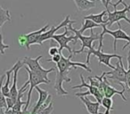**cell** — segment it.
I'll return each instance as SVG.
<instances>
[{
    "instance_id": "6da1fadb",
    "label": "cell",
    "mask_w": 130,
    "mask_h": 114,
    "mask_svg": "<svg viewBox=\"0 0 130 114\" xmlns=\"http://www.w3.org/2000/svg\"><path fill=\"white\" fill-rule=\"evenodd\" d=\"M73 55H69L68 57H64L61 56V59L56 65H57V71H56V78H55V83H54V88L56 90L58 95L60 96H65L67 95L69 93L63 88L62 85L63 82H71V78L68 76V73L72 69H77L78 67L83 68L88 72H92V70L88 67L87 63H83V62H72L71 58Z\"/></svg>"
},
{
    "instance_id": "7a4b0ae2",
    "label": "cell",
    "mask_w": 130,
    "mask_h": 114,
    "mask_svg": "<svg viewBox=\"0 0 130 114\" xmlns=\"http://www.w3.org/2000/svg\"><path fill=\"white\" fill-rule=\"evenodd\" d=\"M118 26H119V29H116V30H110L109 29H107V27H106L105 24L102 25L103 31L100 33L99 47H98V49H102V47H103V37H104L105 34H109L110 36H111L112 38H114V41H113V51L114 52L117 51V41L118 40H126V41L127 42V43H126V45L122 47V50L126 49V47L130 45V36L126 34V33L122 29L120 22H118Z\"/></svg>"
},
{
    "instance_id": "3957f363",
    "label": "cell",
    "mask_w": 130,
    "mask_h": 114,
    "mask_svg": "<svg viewBox=\"0 0 130 114\" xmlns=\"http://www.w3.org/2000/svg\"><path fill=\"white\" fill-rule=\"evenodd\" d=\"M76 21H71L69 24H68V29L69 30H71V32H73L75 34V38H76V42L78 41V39H79L81 41V48L79 50H74L73 51V54H80V53H83L84 52V49L85 48H88L89 50H93L94 47H93V43H94L95 40H99L100 39V34L99 33H94L93 29H90V32L91 35L88 37H86L83 36L82 34H80L78 32V29H74L72 27V24L75 23Z\"/></svg>"
},
{
    "instance_id": "277c9868",
    "label": "cell",
    "mask_w": 130,
    "mask_h": 114,
    "mask_svg": "<svg viewBox=\"0 0 130 114\" xmlns=\"http://www.w3.org/2000/svg\"><path fill=\"white\" fill-rule=\"evenodd\" d=\"M42 58V55H38L36 58H31V57H24L23 60H22V62L25 66H27L30 71H34V72L38 73V75L42 76L44 78H45L46 81H48L49 83H51V80L48 78V74L53 71H55L54 68H50L49 70H45L40 65L39 63V60Z\"/></svg>"
},
{
    "instance_id": "5b68a950",
    "label": "cell",
    "mask_w": 130,
    "mask_h": 114,
    "mask_svg": "<svg viewBox=\"0 0 130 114\" xmlns=\"http://www.w3.org/2000/svg\"><path fill=\"white\" fill-rule=\"evenodd\" d=\"M91 55H94L95 57H97L98 62H99V65L101 64H104L105 66L110 68V69L114 70L115 69V66L111 65L110 63V59L112 58H118L119 60L122 59L123 57L121 55H119L117 54H106V53H103L102 51V49H93V50H88L87 51V64L88 65L90 63V57Z\"/></svg>"
},
{
    "instance_id": "8992f818",
    "label": "cell",
    "mask_w": 130,
    "mask_h": 114,
    "mask_svg": "<svg viewBox=\"0 0 130 114\" xmlns=\"http://www.w3.org/2000/svg\"><path fill=\"white\" fill-rule=\"evenodd\" d=\"M104 73L108 80H111L114 83L119 84V85L122 83L125 86H126V84H127L126 71L124 68L122 59L118 61L116 63L115 69L112 70V71H104Z\"/></svg>"
},
{
    "instance_id": "52a82bcc",
    "label": "cell",
    "mask_w": 130,
    "mask_h": 114,
    "mask_svg": "<svg viewBox=\"0 0 130 114\" xmlns=\"http://www.w3.org/2000/svg\"><path fill=\"white\" fill-rule=\"evenodd\" d=\"M122 5L125 6V8L122 10L114 9L113 12H110V10L107 11V15H108V17H107V19L104 21H105V22H106V26L108 28L111 27L114 23L119 22V21H121V20L126 21L127 23L130 24V19L127 18V14H126L127 12L130 11V4L127 6L126 3L123 2Z\"/></svg>"
},
{
    "instance_id": "ba28073f",
    "label": "cell",
    "mask_w": 130,
    "mask_h": 114,
    "mask_svg": "<svg viewBox=\"0 0 130 114\" xmlns=\"http://www.w3.org/2000/svg\"><path fill=\"white\" fill-rule=\"evenodd\" d=\"M65 31L62 33V34H57L54 35V37L52 38V39L55 40L56 42H58L60 47H59V54H62V50L63 49H67L68 52H69V55H73V49L71 48V46L69 45L70 42H73V45H76V38L74 36H68L69 35V29L68 27H64Z\"/></svg>"
},
{
    "instance_id": "9c48e42d",
    "label": "cell",
    "mask_w": 130,
    "mask_h": 114,
    "mask_svg": "<svg viewBox=\"0 0 130 114\" xmlns=\"http://www.w3.org/2000/svg\"><path fill=\"white\" fill-rule=\"evenodd\" d=\"M25 71H27L28 75H29V92H28V99H27V103L24 106L23 110H28L29 107V104H30V99H31V94H32V91L34 88H36V87H38L40 84H46V85H49V82L46 81L45 78L42 76L38 75V73L34 72V71H30L27 66H25Z\"/></svg>"
},
{
    "instance_id": "30bf717a",
    "label": "cell",
    "mask_w": 130,
    "mask_h": 114,
    "mask_svg": "<svg viewBox=\"0 0 130 114\" xmlns=\"http://www.w3.org/2000/svg\"><path fill=\"white\" fill-rule=\"evenodd\" d=\"M71 22V16H70V15H67V16L65 17L64 20H63L58 26H56V27L55 26H51L50 29H49L48 30H46L45 33H43V34L40 36L39 39H38V45H42L45 41H46V40H48V39H52L53 37L55 35L56 31L59 30V29H61V28H64V27H66V26H68V24H69Z\"/></svg>"
},
{
    "instance_id": "8fae6325",
    "label": "cell",
    "mask_w": 130,
    "mask_h": 114,
    "mask_svg": "<svg viewBox=\"0 0 130 114\" xmlns=\"http://www.w3.org/2000/svg\"><path fill=\"white\" fill-rule=\"evenodd\" d=\"M50 29L48 24H45L44 27L40 28L38 30H35V31H32L30 33H28V34H25V37H26V40H27V43H26V48L28 50L30 49V46L32 45H38V39H39L40 36H41L43 33H45L46 30Z\"/></svg>"
},
{
    "instance_id": "7c38bea8",
    "label": "cell",
    "mask_w": 130,
    "mask_h": 114,
    "mask_svg": "<svg viewBox=\"0 0 130 114\" xmlns=\"http://www.w3.org/2000/svg\"><path fill=\"white\" fill-rule=\"evenodd\" d=\"M80 79H81V84L80 85H76L74 87H71V89H76V88H83V87H86V88L88 89V92L90 94V95H93L94 98H95L96 102L101 103H102V100L103 99L104 96L100 93V91L98 90L97 87H93L91 85H88L87 83L85 82V79H84V77H83V74H80Z\"/></svg>"
},
{
    "instance_id": "4fadbf2b",
    "label": "cell",
    "mask_w": 130,
    "mask_h": 114,
    "mask_svg": "<svg viewBox=\"0 0 130 114\" xmlns=\"http://www.w3.org/2000/svg\"><path fill=\"white\" fill-rule=\"evenodd\" d=\"M80 101L83 103L89 114H103L99 112V109L101 107V103L98 102H92L87 98V96H80Z\"/></svg>"
},
{
    "instance_id": "5bb4252c",
    "label": "cell",
    "mask_w": 130,
    "mask_h": 114,
    "mask_svg": "<svg viewBox=\"0 0 130 114\" xmlns=\"http://www.w3.org/2000/svg\"><path fill=\"white\" fill-rule=\"evenodd\" d=\"M22 66H24L23 62H22V61L21 62V63L18 65V67L15 69L14 72H13V84H12V87L11 88H10V93H9V95H8V97L10 98V99H12L13 102H16L17 100V96H18V94H19V90L18 88H17V75H18V72L19 71H20L21 69H22Z\"/></svg>"
},
{
    "instance_id": "9a60e30c",
    "label": "cell",
    "mask_w": 130,
    "mask_h": 114,
    "mask_svg": "<svg viewBox=\"0 0 130 114\" xmlns=\"http://www.w3.org/2000/svg\"><path fill=\"white\" fill-rule=\"evenodd\" d=\"M21 62H22L21 60H18L14 64H13V66L11 68V69L6 71V83H5V85L2 86V92H3V94H4V95L6 96V97H8V95H9V93H10V88H11V87H10V81H11L12 74H13L15 69L18 67V65L21 63Z\"/></svg>"
},
{
    "instance_id": "2e32d148",
    "label": "cell",
    "mask_w": 130,
    "mask_h": 114,
    "mask_svg": "<svg viewBox=\"0 0 130 114\" xmlns=\"http://www.w3.org/2000/svg\"><path fill=\"white\" fill-rule=\"evenodd\" d=\"M36 90L38 91V102H37L36 105L33 107L32 110H31V114H37V113H38V110L40 109V107H41L42 105L45 103V100L47 99L48 95L50 94L48 92H47V91L40 88L38 86V87H36Z\"/></svg>"
},
{
    "instance_id": "e0dca14e",
    "label": "cell",
    "mask_w": 130,
    "mask_h": 114,
    "mask_svg": "<svg viewBox=\"0 0 130 114\" xmlns=\"http://www.w3.org/2000/svg\"><path fill=\"white\" fill-rule=\"evenodd\" d=\"M126 92V88H122L121 91L117 90L116 88H114L110 84L109 80L107 81L106 86H105V88H104V97H108V98H112L115 94H119V95L121 96V98L123 99L124 102H126L127 99L126 97L124 95V93Z\"/></svg>"
},
{
    "instance_id": "ac0fdd59",
    "label": "cell",
    "mask_w": 130,
    "mask_h": 114,
    "mask_svg": "<svg viewBox=\"0 0 130 114\" xmlns=\"http://www.w3.org/2000/svg\"><path fill=\"white\" fill-rule=\"evenodd\" d=\"M77 6V10L78 12L88 11L96 6L95 2L88 1V0H73Z\"/></svg>"
},
{
    "instance_id": "d6986e66",
    "label": "cell",
    "mask_w": 130,
    "mask_h": 114,
    "mask_svg": "<svg viewBox=\"0 0 130 114\" xmlns=\"http://www.w3.org/2000/svg\"><path fill=\"white\" fill-rule=\"evenodd\" d=\"M106 13H107V11L106 10H104V11H103L100 13H96V14L92 13V14L87 15V16L84 17V20H91L94 22H95V23L99 24V25H101V26L103 25V24L106 25V22H105V21L103 20V16L106 15Z\"/></svg>"
},
{
    "instance_id": "ffe728a7",
    "label": "cell",
    "mask_w": 130,
    "mask_h": 114,
    "mask_svg": "<svg viewBox=\"0 0 130 114\" xmlns=\"http://www.w3.org/2000/svg\"><path fill=\"white\" fill-rule=\"evenodd\" d=\"M11 22V13H10L9 10L5 9L2 7V6L0 5V27H2L6 22Z\"/></svg>"
},
{
    "instance_id": "44dd1931",
    "label": "cell",
    "mask_w": 130,
    "mask_h": 114,
    "mask_svg": "<svg viewBox=\"0 0 130 114\" xmlns=\"http://www.w3.org/2000/svg\"><path fill=\"white\" fill-rule=\"evenodd\" d=\"M99 27H102V26L95 23V22H94L93 21L85 20V22L82 24V27L80 28V29H78V32H79L80 34H83L87 29H93L94 28H99Z\"/></svg>"
},
{
    "instance_id": "7402d4cb",
    "label": "cell",
    "mask_w": 130,
    "mask_h": 114,
    "mask_svg": "<svg viewBox=\"0 0 130 114\" xmlns=\"http://www.w3.org/2000/svg\"><path fill=\"white\" fill-rule=\"evenodd\" d=\"M6 74L0 77V109L6 110H7V105H6V97L4 95L2 92V86H3V81L5 79Z\"/></svg>"
},
{
    "instance_id": "603a6c76",
    "label": "cell",
    "mask_w": 130,
    "mask_h": 114,
    "mask_svg": "<svg viewBox=\"0 0 130 114\" xmlns=\"http://www.w3.org/2000/svg\"><path fill=\"white\" fill-rule=\"evenodd\" d=\"M101 105L105 109V112L103 114H110V111L113 110V101H112L111 98L108 97H103V99L102 100Z\"/></svg>"
},
{
    "instance_id": "cb8c5ba5",
    "label": "cell",
    "mask_w": 130,
    "mask_h": 114,
    "mask_svg": "<svg viewBox=\"0 0 130 114\" xmlns=\"http://www.w3.org/2000/svg\"><path fill=\"white\" fill-rule=\"evenodd\" d=\"M9 48H10L9 45H6V44L4 43V38H3V35L1 34L0 35V54L4 55L5 51Z\"/></svg>"
},
{
    "instance_id": "d4e9b609",
    "label": "cell",
    "mask_w": 130,
    "mask_h": 114,
    "mask_svg": "<svg viewBox=\"0 0 130 114\" xmlns=\"http://www.w3.org/2000/svg\"><path fill=\"white\" fill-rule=\"evenodd\" d=\"M54 111V103H52L49 104V106H47L46 108H45L44 110H42L41 111H39L37 114H52Z\"/></svg>"
},
{
    "instance_id": "484cf974",
    "label": "cell",
    "mask_w": 130,
    "mask_h": 114,
    "mask_svg": "<svg viewBox=\"0 0 130 114\" xmlns=\"http://www.w3.org/2000/svg\"><path fill=\"white\" fill-rule=\"evenodd\" d=\"M61 56H62V54H56V55L53 56V57L51 59H46V60H45V62H54L55 64H57L58 62H59L60 61H61Z\"/></svg>"
},
{
    "instance_id": "4316f807",
    "label": "cell",
    "mask_w": 130,
    "mask_h": 114,
    "mask_svg": "<svg viewBox=\"0 0 130 114\" xmlns=\"http://www.w3.org/2000/svg\"><path fill=\"white\" fill-rule=\"evenodd\" d=\"M18 43L20 45L21 47H26V43H27V40H26L25 34L20 35L18 37Z\"/></svg>"
},
{
    "instance_id": "83f0119b",
    "label": "cell",
    "mask_w": 130,
    "mask_h": 114,
    "mask_svg": "<svg viewBox=\"0 0 130 114\" xmlns=\"http://www.w3.org/2000/svg\"><path fill=\"white\" fill-rule=\"evenodd\" d=\"M59 54V48H57L56 46H52V47H50L49 48V50H48V54L50 56H54V55H56V54Z\"/></svg>"
},
{
    "instance_id": "f1b7e54d",
    "label": "cell",
    "mask_w": 130,
    "mask_h": 114,
    "mask_svg": "<svg viewBox=\"0 0 130 114\" xmlns=\"http://www.w3.org/2000/svg\"><path fill=\"white\" fill-rule=\"evenodd\" d=\"M126 61H127V64H128V69L126 71V77H127V80H128L130 79V51H128Z\"/></svg>"
},
{
    "instance_id": "f546056e",
    "label": "cell",
    "mask_w": 130,
    "mask_h": 114,
    "mask_svg": "<svg viewBox=\"0 0 130 114\" xmlns=\"http://www.w3.org/2000/svg\"><path fill=\"white\" fill-rule=\"evenodd\" d=\"M123 2H124V0H119V1H118L117 3H115V4H112L111 3V5H112V6H113L114 9H117V6L120 4H123Z\"/></svg>"
},
{
    "instance_id": "4dcf8cb0",
    "label": "cell",
    "mask_w": 130,
    "mask_h": 114,
    "mask_svg": "<svg viewBox=\"0 0 130 114\" xmlns=\"http://www.w3.org/2000/svg\"><path fill=\"white\" fill-rule=\"evenodd\" d=\"M126 90L127 91V93L130 94V79L127 80V84L126 86Z\"/></svg>"
},
{
    "instance_id": "1f68e13d",
    "label": "cell",
    "mask_w": 130,
    "mask_h": 114,
    "mask_svg": "<svg viewBox=\"0 0 130 114\" xmlns=\"http://www.w3.org/2000/svg\"><path fill=\"white\" fill-rule=\"evenodd\" d=\"M111 4V0H105V8H106V11L109 10V5Z\"/></svg>"
},
{
    "instance_id": "d6a6232c",
    "label": "cell",
    "mask_w": 130,
    "mask_h": 114,
    "mask_svg": "<svg viewBox=\"0 0 130 114\" xmlns=\"http://www.w3.org/2000/svg\"><path fill=\"white\" fill-rule=\"evenodd\" d=\"M94 2H95V1H97V0H94ZM100 1H101V2H102V4H103V6H105V0H100Z\"/></svg>"
},
{
    "instance_id": "836d02e7",
    "label": "cell",
    "mask_w": 130,
    "mask_h": 114,
    "mask_svg": "<svg viewBox=\"0 0 130 114\" xmlns=\"http://www.w3.org/2000/svg\"><path fill=\"white\" fill-rule=\"evenodd\" d=\"M2 34V31H1V27H0V35Z\"/></svg>"
},
{
    "instance_id": "e575fe53",
    "label": "cell",
    "mask_w": 130,
    "mask_h": 114,
    "mask_svg": "<svg viewBox=\"0 0 130 114\" xmlns=\"http://www.w3.org/2000/svg\"><path fill=\"white\" fill-rule=\"evenodd\" d=\"M88 1H92V2H94V0H88Z\"/></svg>"
},
{
    "instance_id": "d590c367",
    "label": "cell",
    "mask_w": 130,
    "mask_h": 114,
    "mask_svg": "<svg viewBox=\"0 0 130 114\" xmlns=\"http://www.w3.org/2000/svg\"><path fill=\"white\" fill-rule=\"evenodd\" d=\"M129 51H130V49H129Z\"/></svg>"
}]
</instances>
